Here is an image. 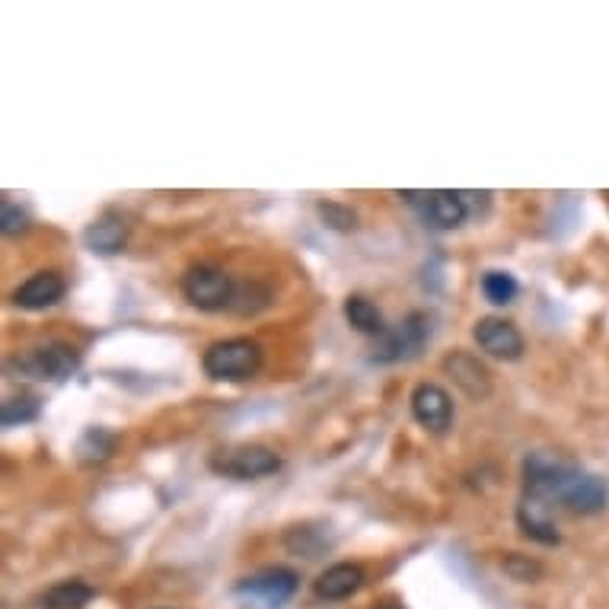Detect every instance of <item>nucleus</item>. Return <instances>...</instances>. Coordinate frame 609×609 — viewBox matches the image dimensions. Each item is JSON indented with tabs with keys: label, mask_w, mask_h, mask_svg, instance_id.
I'll return each mask as SVG.
<instances>
[{
	"label": "nucleus",
	"mask_w": 609,
	"mask_h": 609,
	"mask_svg": "<svg viewBox=\"0 0 609 609\" xmlns=\"http://www.w3.org/2000/svg\"><path fill=\"white\" fill-rule=\"evenodd\" d=\"M265 351L256 339H221L204 351L202 367L211 380H227V383H243L253 380L261 371Z\"/></svg>",
	"instance_id": "nucleus-1"
},
{
	"label": "nucleus",
	"mask_w": 609,
	"mask_h": 609,
	"mask_svg": "<svg viewBox=\"0 0 609 609\" xmlns=\"http://www.w3.org/2000/svg\"><path fill=\"white\" fill-rule=\"evenodd\" d=\"M182 293L195 310L221 313V310H231L233 300H236V281L224 268L199 261L182 275Z\"/></svg>",
	"instance_id": "nucleus-2"
},
{
	"label": "nucleus",
	"mask_w": 609,
	"mask_h": 609,
	"mask_svg": "<svg viewBox=\"0 0 609 609\" xmlns=\"http://www.w3.org/2000/svg\"><path fill=\"white\" fill-rule=\"evenodd\" d=\"M399 199L415 207V214L421 217L425 227L431 231H457L463 227L469 217V204H466L463 192L453 189H431V192H399Z\"/></svg>",
	"instance_id": "nucleus-3"
},
{
	"label": "nucleus",
	"mask_w": 609,
	"mask_h": 609,
	"mask_svg": "<svg viewBox=\"0 0 609 609\" xmlns=\"http://www.w3.org/2000/svg\"><path fill=\"white\" fill-rule=\"evenodd\" d=\"M211 469L217 476L227 479H261L281 469V460L275 450L261 447V444H243V447H231V450H217L211 457Z\"/></svg>",
	"instance_id": "nucleus-4"
},
{
	"label": "nucleus",
	"mask_w": 609,
	"mask_h": 609,
	"mask_svg": "<svg viewBox=\"0 0 609 609\" xmlns=\"http://www.w3.org/2000/svg\"><path fill=\"white\" fill-rule=\"evenodd\" d=\"M428 317L425 313H412L399 325H393L383 339H377V349H374V361L377 364H393V361H406L415 357L421 345L428 342Z\"/></svg>",
	"instance_id": "nucleus-5"
},
{
	"label": "nucleus",
	"mask_w": 609,
	"mask_h": 609,
	"mask_svg": "<svg viewBox=\"0 0 609 609\" xmlns=\"http://www.w3.org/2000/svg\"><path fill=\"white\" fill-rule=\"evenodd\" d=\"M17 367L35 380H67L81 367V354L64 342H49L17 357Z\"/></svg>",
	"instance_id": "nucleus-6"
},
{
	"label": "nucleus",
	"mask_w": 609,
	"mask_h": 609,
	"mask_svg": "<svg viewBox=\"0 0 609 609\" xmlns=\"http://www.w3.org/2000/svg\"><path fill=\"white\" fill-rule=\"evenodd\" d=\"M412 415L421 428L444 435L450 425H453V403H450V393L437 383H418L412 389Z\"/></svg>",
	"instance_id": "nucleus-7"
},
{
	"label": "nucleus",
	"mask_w": 609,
	"mask_h": 609,
	"mask_svg": "<svg viewBox=\"0 0 609 609\" xmlns=\"http://www.w3.org/2000/svg\"><path fill=\"white\" fill-rule=\"evenodd\" d=\"M472 339L476 345L492 354L498 361H521L523 354V335L517 332V325L507 320H498V317H485V320L476 322L472 329Z\"/></svg>",
	"instance_id": "nucleus-8"
},
{
	"label": "nucleus",
	"mask_w": 609,
	"mask_h": 609,
	"mask_svg": "<svg viewBox=\"0 0 609 609\" xmlns=\"http://www.w3.org/2000/svg\"><path fill=\"white\" fill-rule=\"evenodd\" d=\"M293 590H297V575L290 568H265L259 575H249L236 584V594H249L268 609L285 607Z\"/></svg>",
	"instance_id": "nucleus-9"
},
{
	"label": "nucleus",
	"mask_w": 609,
	"mask_h": 609,
	"mask_svg": "<svg viewBox=\"0 0 609 609\" xmlns=\"http://www.w3.org/2000/svg\"><path fill=\"white\" fill-rule=\"evenodd\" d=\"M444 371L453 377V383L463 389L469 399L482 403V399L492 396V371H489L476 354H469V351H453V354H447V357H444Z\"/></svg>",
	"instance_id": "nucleus-10"
},
{
	"label": "nucleus",
	"mask_w": 609,
	"mask_h": 609,
	"mask_svg": "<svg viewBox=\"0 0 609 609\" xmlns=\"http://www.w3.org/2000/svg\"><path fill=\"white\" fill-rule=\"evenodd\" d=\"M558 501H562L568 511H575V514H597V511L607 507L609 485L600 476H590V472L575 469Z\"/></svg>",
	"instance_id": "nucleus-11"
},
{
	"label": "nucleus",
	"mask_w": 609,
	"mask_h": 609,
	"mask_svg": "<svg viewBox=\"0 0 609 609\" xmlns=\"http://www.w3.org/2000/svg\"><path fill=\"white\" fill-rule=\"evenodd\" d=\"M64 290H67V281L61 278V271H35L30 281H23L20 288L13 290V303L20 310H49L64 300Z\"/></svg>",
	"instance_id": "nucleus-12"
},
{
	"label": "nucleus",
	"mask_w": 609,
	"mask_h": 609,
	"mask_svg": "<svg viewBox=\"0 0 609 609\" xmlns=\"http://www.w3.org/2000/svg\"><path fill=\"white\" fill-rule=\"evenodd\" d=\"M128 233H131L128 221L116 211H106L103 217H96L84 231V243L96 256H118L128 246Z\"/></svg>",
	"instance_id": "nucleus-13"
},
{
	"label": "nucleus",
	"mask_w": 609,
	"mask_h": 609,
	"mask_svg": "<svg viewBox=\"0 0 609 609\" xmlns=\"http://www.w3.org/2000/svg\"><path fill=\"white\" fill-rule=\"evenodd\" d=\"M364 568L361 565H351V562H339V565H332V568H325L317 584H313V590H317V597L322 600H349L351 594H357L361 587H364Z\"/></svg>",
	"instance_id": "nucleus-14"
},
{
	"label": "nucleus",
	"mask_w": 609,
	"mask_h": 609,
	"mask_svg": "<svg viewBox=\"0 0 609 609\" xmlns=\"http://www.w3.org/2000/svg\"><path fill=\"white\" fill-rule=\"evenodd\" d=\"M517 523H521V533L533 543H543V546H558V530L549 517V504L546 501H536V498H523L521 507H517Z\"/></svg>",
	"instance_id": "nucleus-15"
},
{
	"label": "nucleus",
	"mask_w": 609,
	"mask_h": 609,
	"mask_svg": "<svg viewBox=\"0 0 609 609\" xmlns=\"http://www.w3.org/2000/svg\"><path fill=\"white\" fill-rule=\"evenodd\" d=\"M345 320H349L361 335H371V339H383V335L389 332V325L383 322V313H380L367 297H361V293H354V297L345 300Z\"/></svg>",
	"instance_id": "nucleus-16"
},
{
	"label": "nucleus",
	"mask_w": 609,
	"mask_h": 609,
	"mask_svg": "<svg viewBox=\"0 0 609 609\" xmlns=\"http://www.w3.org/2000/svg\"><path fill=\"white\" fill-rule=\"evenodd\" d=\"M96 597V590L84 580H61L49 594H45V607L49 609H84Z\"/></svg>",
	"instance_id": "nucleus-17"
},
{
	"label": "nucleus",
	"mask_w": 609,
	"mask_h": 609,
	"mask_svg": "<svg viewBox=\"0 0 609 609\" xmlns=\"http://www.w3.org/2000/svg\"><path fill=\"white\" fill-rule=\"evenodd\" d=\"M517 278L511 271H485L482 275V293L494 307H507L517 297Z\"/></svg>",
	"instance_id": "nucleus-18"
},
{
	"label": "nucleus",
	"mask_w": 609,
	"mask_h": 609,
	"mask_svg": "<svg viewBox=\"0 0 609 609\" xmlns=\"http://www.w3.org/2000/svg\"><path fill=\"white\" fill-rule=\"evenodd\" d=\"M39 418V403L35 399H7L3 408H0V421H3V428H17V425H30Z\"/></svg>",
	"instance_id": "nucleus-19"
},
{
	"label": "nucleus",
	"mask_w": 609,
	"mask_h": 609,
	"mask_svg": "<svg viewBox=\"0 0 609 609\" xmlns=\"http://www.w3.org/2000/svg\"><path fill=\"white\" fill-rule=\"evenodd\" d=\"M320 217L332 227V231H342L351 233L357 227V214L345 207V204H335V202H322L320 204Z\"/></svg>",
	"instance_id": "nucleus-20"
},
{
	"label": "nucleus",
	"mask_w": 609,
	"mask_h": 609,
	"mask_svg": "<svg viewBox=\"0 0 609 609\" xmlns=\"http://www.w3.org/2000/svg\"><path fill=\"white\" fill-rule=\"evenodd\" d=\"M0 231L3 236H17V233L30 231V214L23 207H17L13 202H0Z\"/></svg>",
	"instance_id": "nucleus-21"
},
{
	"label": "nucleus",
	"mask_w": 609,
	"mask_h": 609,
	"mask_svg": "<svg viewBox=\"0 0 609 609\" xmlns=\"http://www.w3.org/2000/svg\"><path fill=\"white\" fill-rule=\"evenodd\" d=\"M504 571L514 580H523V584H530V580H536L543 575V568H539L536 562L523 558V555H507V558H504Z\"/></svg>",
	"instance_id": "nucleus-22"
},
{
	"label": "nucleus",
	"mask_w": 609,
	"mask_h": 609,
	"mask_svg": "<svg viewBox=\"0 0 609 609\" xmlns=\"http://www.w3.org/2000/svg\"><path fill=\"white\" fill-rule=\"evenodd\" d=\"M371 609H403L399 603H393V600H386V603H374Z\"/></svg>",
	"instance_id": "nucleus-23"
}]
</instances>
